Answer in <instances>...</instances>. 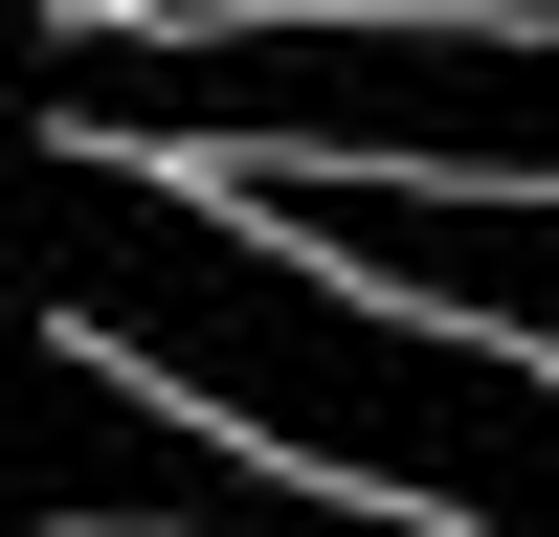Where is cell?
<instances>
[{
	"label": "cell",
	"instance_id": "obj_1",
	"mask_svg": "<svg viewBox=\"0 0 559 537\" xmlns=\"http://www.w3.org/2000/svg\"><path fill=\"white\" fill-rule=\"evenodd\" d=\"M23 268H45V336L179 381L202 426L292 448V470L381 492V515H426V537H559V358L471 336V313H426V291H358V268L292 247L247 179L45 134Z\"/></svg>",
	"mask_w": 559,
	"mask_h": 537
},
{
	"label": "cell",
	"instance_id": "obj_2",
	"mask_svg": "<svg viewBox=\"0 0 559 537\" xmlns=\"http://www.w3.org/2000/svg\"><path fill=\"white\" fill-rule=\"evenodd\" d=\"M45 134L179 179H537L559 202V23H45Z\"/></svg>",
	"mask_w": 559,
	"mask_h": 537
},
{
	"label": "cell",
	"instance_id": "obj_3",
	"mask_svg": "<svg viewBox=\"0 0 559 537\" xmlns=\"http://www.w3.org/2000/svg\"><path fill=\"white\" fill-rule=\"evenodd\" d=\"M23 492H45V537H426V515H381V492L292 470V448L202 426L179 381H134V358H90V336H45Z\"/></svg>",
	"mask_w": 559,
	"mask_h": 537
},
{
	"label": "cell",
	"instance_id": "obj_4",
	"mask_svg": "<svg viewBox=\"0 0 559 537\" xmlns=\"http://www.w3.org/2000/svg\"><path fill=\"white\" fill-rule=\"evenodd\" d=\"M247 202L292 224V247H336L358 291H426V313H471V336L559 358V202L537 179H313V157H269Z\"/></svg>",
	"mask_w": 559,
	"mask_h": 537
},
{
	"label": "cell",
	"instance_id": "obj_5",
	"mask_svg": "<svg viewBox=\"0 0 559 537\" xmlns=\"http://www.w3.org/2000/svg\"><path fill=\"white\" fill-rule=\"evenodd\" d=\"M179 23H559V0H179Z\"/></svg>",
	"mask_w": 559,
	"mask_h": 537
},
{
	"label": "cell",
	"instance_id": "obj_6",
	"mask_svg": "<svg viewBox=\"0 0 559 537\" xmlns=\"http://www.w3.org/2000/svg\"><path fill=\"white\" fill-rule=\"evenodd\" d=\"M45 23H157V0H45Z\"/></svg>",
	"mask_w": 559,
	"mask_h": 537
}]
</instances>
